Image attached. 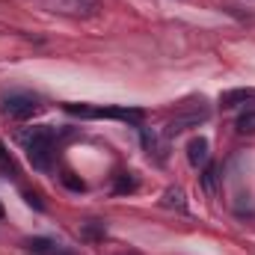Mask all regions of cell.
<instances>
[{
    "instance_id": "cell-1",
    "label": "cell",
    "mask_w": 255,
    "mask_h": 255,
    "mask_svg": "<svg viewBox=\"0 0 255 255\" xmlns=\"http://www.w3.org/2000/svg\"><path fill=\"white\" fill-rule=\"evenodd\" d=\"M54 128H33V130H21L18 139L27 145V160L33 169L39 172H51L54 169Z\"/></svg>"
},
{
    "instance_id": "cell-2",
    "label": "cell",
    "mask_w": 255,
    "mask_h": 255,
    "mask_svg": "<svg viewBox=\"0 0 255 255\" xmlns=\"http://www.w3.org/2000/svg\"><path fill=\"white\" fill-rule=\"evenodd\" d=\"M65 113L80 116V119H119L130 125H142L145 122V110L139 107H89V104H65Z\"/></svg>"
},
{
    "instance_id": "cell-3",
    "label": "cell",
    "mask_w": 255,
    "mask_h": 255,
    "mask_svg": "<svg viewBox=\"0 0 255 255\" xmlns=\"http://www.w3.org/2000/svg\"><path fill=\"white\" fill-rule=\"evenodd\" d=\"M42 98H36L33 92H9V95H3V101H0V110H3V116H9V119H15V122H24V119H33L36 113H42Z\"/></svg>"
},
{
    "instance_id": "cell-4",
    "label": "cell",
    "mask_w": 255,
    "mask_h": 255,
    "mask_svg": "<svg viewBox=\"0 0 255 255\" xmlns=\"http://www.w3.org/2000/svg\"><path fill=\"white\" fill-rule=\"evenodd\" d=\"M208 116H211V110L199 101V104H190L187 110H181L175 119H169V125H166V136H178V133H184V130H190V128H199L202 122H208Z\"/></svg>"
},
{
    "instance_id": "cell-5",
    "label": "cell",
    "mask_w": 255,
    "mask_h": 255,
    "mask_svg": "<svg viewBox=\"0 0 255 255\" xmlns=\"http://www.w3.org/2000/svg\"><path fill=\"white\" fill-rule=\"evenodd\" d=\"M60 12L74 18H95L101 12V0H57Z\"/></svg>"
},
{
    "instance_id": "cell-6",
    "label": "cell",
    "mask_w": 255,
    "mask_h": 255,
    "mask_svg": "<svg viewBox=\"0 0 255 255\" xmlns=\"http://www.w3.org/2000/svg\"><path fill=\"white\" fill-rule=\"evenodd\" d=\"M208 157H211L208 139H205V136H193L190 142H187V160H190V166L193 169H202V166L208 163Z\"/></svg>"
},
{
    "instance_id": "cell-7",
    "label": "cell",
    "mask_w": 255,
    "mask_h": 255,
    "mask_svg": "<svg viewBox=\"0 0 255 255\" xmlns=\"http://www.w3.org/2000/svg\"><path fill=\"white\" fill-rule=\"evenodd\" d=\"M253 98H255V89H229V92L220 95V104H223V110H229V107L247 104V101H253Z\"/></svg>"
},
{
    "instance_id": "cell-8",
    "label": "cell",
    "mask_w": 255,
    "mask_h": 255,
    "mask_svg": "<svg viewBox=\"0 0 255 255\" xmlns=\"http://www.w3.org/2000/svg\"><path fill=\"white\" fill-rule=\"evenodd\" d=\"M163 208H175V211H187V196L181 187H169V190L163 193Z\"/></svg>"
},
{
    "instance_id": "cell-9",
    "label": "cell",
    "mask_w": 255,
    "mask_h": 255,
    "mask_svg": "<svg viewBox=\"0 0 255 255\" xmlns=\"http://www.w3.org/2000/svg\"><path fill=\"white\" fill-rule=\"evenodd\" d=\"M54 247H57V244H54L51 238H30V241H24V250L33 253V255H51Z\"/></svg>"
},
{
    "instance_id": "cell-10",
    "label": "cell",
    "mask_w": 255,
    "mask_h": 255,
    "mask_svg": "<svg viewBox=\"0 0 255 255\" xmlns=\"http://www.w3.org/2000/svg\"><path fill=\"white\" fill-rule=\"evenodd\" d=\"M202 190L208 193V196H217V181H220V172H217V166H211V163H205V172H202Z\"/></svg>"
},
{
    "instance_id": "cell-11",
    "label": "cell",
    "mask_w": 255,
    "mask_h": 255,
    "mask_svg": "<svg viewBox=\"0 0 255 255\" xmlns=\"http://www.w3.org/2000/svg\"><path fill=\"white\" fill-rule=\"evenodd\" d=\"M235 128H238L241 133H255V107H250V110H244V113L238 116V122H235Z\"/></svg>"
},
{
    "instance_id": "cell-12",
    "label": "cell",
    "mask_w": 255,
    "mask_h": 255,
    "mask_svg": "<svg viewBox=\"0 0 255 255\" xmlns=\"http://www.w3.org/2000/svg\"><path fill=\"white\" fill-rule=\"evenodd\" d=\"M0 166H3V172L18 175V166H15V160H12V154L6 151V145H3V142H0Z\"/></svg>"
},
{
    "instance_id": "cell-13",
    "label": "cell",
    "mask_w": 255,
    "mask_h": 255,
    "mask_svg": "<svg viewBox=\"0 0 255 255\" xmlns=\"http://www.w3.org/2000/svg\"><path fill=\"white\" fill-rule=\"evenodd\" d=\"M83 235H86V238H98V235H104V223H98V226H95V220L86 223V226H83Z\"/></svg>"
},
{
    "instance_id": "cell-14",
    "label": "cell",
    "mask_w": 255,
    "mask_h": 255,
    "mask_svg": "<svg viewBox=\"0 0 255 255\" xmlns=\"http://www.w3.org/2000/svg\"><path fill=\"white\" fill-rule=\"evenodd\" d=\"M63 184L65 187H71V190H86V184L77 181V178H71V175H63Z\"/></svg>"
},
{
    "instance_id": "cell-15",
    "label": "cell",
    "mask_w": 255,
    "mask_h": 255,
    "mask_svg": "<svg viewBox=\"0 0 255 255\" xmlns=\"http://www.w3.org/2000/svg\"><path fill=\"white\" fill-rule=\"evenodd\" d=\"M24 199H27V205H33L36 211H45V205L39 202V196H36V193H24Z\"/></svg>"
},
{
    "instance_id": "cell-16",
    "label": "cell",
    "mask_w": 255,
    "mask_h": 255,
    "mask_svg": "<svg viewBox=\"0 0 255 255\" xmlns=\"http://www.w3.org/2000/svg\"><path fill=\"white\" fill-rule=\"evenodd\" d=\"M122 255H136V253H122Z\"/></svg>"
},
{
    "instance_id": "cell-17",
    "label": "cell",
    "mask_w": 255,
    "mask_h": 255,
    "mask_svg": "<svg viewBox=\"0 0 255 255\" xmlns=\"http://www.w3.org/2000/svg\"><path fill=\"white\" fill-rule=\"evenodd\" d=\"M0 220H3V208H0Z\"/></svg>"
}]
</instances>
